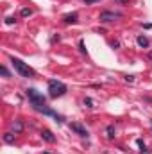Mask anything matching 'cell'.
<instances>
[{
	"instance_id": "cell-6",
	"label": "cell",
	"mask_w": 152,
	"mask_h": 154,
	"mask_svg": "<svg viewBox=\"0 0 152 154\" xmlns=\"http://www.w3.org/2000/svg\"><path fill=\"white\" fill-rule=\"evenodd\" d=\"M41 138H43L45 142H48V143H56V136H54L52 131H48V129H43V131H41Z\"/></svg>"
},
{
	"instance_id": "cell-15",
	"label": "cell",
	"mask_w": 152,
	"mask_h": 154,
	"mask_svg": "<svg viewBox=\"0 0 152 154\" xmlns=\"http://www.w3.org/2000/svg\"><path fill=\"white\" fill-rule=\"evenodd\" d=\"M111 47H113V48H118V47H120V43H118V41H111Z\"/></svg>"
},
{
	"instance_id": "cell-14",
	"label": "cell",
	"mask_w": 152,
	"mask_h": 154,
	"mask_svg": "<svg viewBox=\"0 0 152 154\" xmlns=\"http://www.w3.org/2000/svg\"><path fill=\"white\" fill-rule=\"evenodd\" d=\"M84 104H86L88 108H93V100H91L90 97H88V99H84Z\"/></svg>"
},
{
	"instance_id": "cell-8",
	"label": "cell",
	"mask_w": 152,
	"mask_h": 154,
	"mask_svg": "<svg viewBox=\"0 0 152 154\" xmlns=\"http://www.w3.org/2000/svg\"><path fill=\"white\" fill-rule=\"evenodd\" d=\"M11 129L14 131V134H18V133L23 131V124H22L20 120H14V122H11Z\"/></svg>"
},
{
	"instance_id": "cell-11",
	"label": "cell",
	"mask_w": 152,
	"mask_h": 154,
	"mask_svg": "<svg viewBox=\"0 0 152 154\" xmlns=\"http://www.w3.org/2000/svg\"><path fill=\"white\" fill-rule=\"evenodd\" d=\"M106 133H108V138H114V125H108V129H106Z\"/></svg>"
},
{
	"instance_id": "cell-3",
	"label": "cell",
	"mask_w": 152,
	"mask_h": 154,
	"mask_svg": "<svg viewBox=\"0 0 152 154\" xmlns=\"http://www.w3.org/2000/svg\"><path fill=\"white\" fill-rule=\"evenodd\" d=\"M11 65H13V68H14V70H16V72H18L22 77H27V79H29V77H34V75H36V72H34V70H32L27 63H23L22 59L13 57V59H11Z\"/></svg>"
},
{
	"instance_id": "cell-13",
	"label": "cell",
	"mask_w": 152,
	"mask_h": 154,
	"mask_svg": "<svg viewBox=\"0 0 152 154\" xmlns=\"http://www.w3.org/2000/svg\"><path fill=\"white\" fill-rule=\"evenodd\" d=\"M31 14H32V11H31V9H27V7H25V9H22V16H31Z\"/></svg>"
},
{
	"instance_id": "cell-12",
	"label": "cell",
	"mask_w": 152,
	"mask_h": 154,
	"mask_svg": "<svg viewBox=\"0 0 152 154\" xmlns=\"http://www.w3.org/2000/svg\"><path fill=\"white\" fill-rule=\"evenodd\" d=\"M0 72H2V75H4V77H11V74H9V70H7L5 66H2V68H0Z\"/></svg>"
},
{
	"instance_id": "cell-5",
	"label": "cell",
	"mask_w": 152,
	"mask_h": 154,
	"mask_svg": "<svg viewBox=\"0 0 152 154\" xmlns=\"http://www.w3.org/2000/svg\"><path fill=\"white\" fill-rule=\"evenodd\" d=\"M70 129L75 133V134H79V136H82V138H88L90 134H88V129L86 127H82L81 124H77V122H72L70 124Z\"/></svg>"
},
{
	"instance_id": "cell-2",
	"label": "cell",
	"mask_w": 152,
	"mask_h": 154,
	"mask_svg": "<svg viewBox=\"0 0 152 154\" xmlns=\"http://www.w3.org/2000/svg\"><path fill=\"white\" fill-rule=\"evenodd\" d=\"M66 91H68V88H66L65 82H61V81H57V79H50V81H48V95H50L52 99L63 97Z\"/></svg>"
},
{
	"instance_id": "cell-10",
	"label": "cell",
	"mask_w": 152,
	"mask_h": 154,
	"mask_svg": "<svg viewBox=\"0 0 152 154\" xmlns=\"http://www.w3.org/2000/svg\"><path fill=\"white\" fill-rule=\"evenodd\" d=\"M4 142H7V143H14L13 133H5V134H4Z\"/></svg>"
},
{
	"instance_id": "cell-7",
	"label": "cell",
	"mask_w": 152,
	"mask_h": 154,
	"mask_svg": "<svg viewBox=\"0 0 152 154\" xmlns=\"http://www.w3.org/2000/svg\"><path fill=\"white\" fill-rule=\"evenodd\" d=\"M77 18H79L77 13H70V14H65V16H63V22H65L66 25H70V23H77Z\"/></svg>"
},
{
	"instance_id": "cell-18",
	"label": "cell",
	"mask_w": 152,
	"mask_h": 154,
	"mask_svg": "<svg viewBox=\"0 0 152 154\" xmlns=\"http://www.w3.org/2000/svg\"><path fill=\"white\" fill-rule=\"evenodd\" d=\"M5 23H9V25H11V23H14V18H7V20H5Z\"/></svg>"
},
{
	"instance_id": "cell-9",
	"label": "cell",
	"mask_w": 152,
	"mask_h": 154,
	"mask_svg": "<svg viewBox=\"0 0 152 154\" xmlns=\"http://www.w3.org/2000/svg\"><path fill=\"white\" fill-rule=\"evenodd\" d=\"M136 43H138L140 47H143V48H147V47L150 45V41L145 38V36H138V38H136Z\"/></svg>"
},
{
	"instance_id": "cell-4",
	"label": "cell",
	"mask_w": 152,
	"mask_h": 154,
	"mask_svg": "<svg viewBox=\"0 0 152 154\" xmlns=\"http://www.w3.org/2000/svg\"><path fill=\"white\" fill-rule=\"evenodd\" d=\"M116 18H120V13H113V11H102L100 16H99V20L104 22V23H106V22H113Z\"/></svg>"
},
{
	"instance_id": "cell-19",
	"label": "cell",
	"mask_w": 152,
	"mask_h": 154,
	"mask_svg": "<svg viewBox=\"0 0 152 154\" xmlns=\"http://www.w3.org/2000/svg\"><path fill=\"white\" fill-rule=\"evenodd\" d=\"M114 2H116V4H127L129 0H114Z\"/></svg>"
},
{
	"instance_id": "cell-1",
	"label": "cell",
	"mask_w": 152,
	"mask_h": 154,
	"mask_svg": "<svg viewBox=\"0 0 152 154\" xmlns=\"http://www.w3.org/2000/svg\"><path fill=\"white\" fill-rule=\"evenodd\" d=\"M25 95H27L31 106H32L36 111H39V113H43V115H47V116H54L56 122H63V116L57 115L54 109H50V108L47 106V99H45L39 91H36L34 88H27V90H25Z\"/></svg>"
},
{
	"instance_id": "cell-17",
	"label": "cell",
	"mask_w": 152,
	"mask_h": 154,
	"mask_svg": "<svg viewBox=\"0 0 152 154\" xmlns=\"http://www.w3.org/2000/svg\"><path fill=\"white\" fill-rule=\"evenodd\" d=\"M95 2H99V0H84V4H86V5H90V4H95Z\"/></svg>"
},
{
	"instance_id": "cell-16",
	"label": "cell",
	"mask_w": 152,
	"mask_h": 154,
	"mask_svg": "<svg viewBox=\"0 0 152 154\" xmlns=\"http://www.w3.org/2000/svg\"><path fill=\"white\" fill-rule=\"evenodd\" d=\"M125 81H127V82H132V81H134V77H132V75H125Z\"/></svg>"
}]
</instances>
